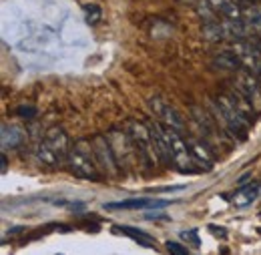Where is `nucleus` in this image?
I'll return each mask as SVG.
<instances>
[{
	"label": "nucleus",
	"instance_id": "7ed1b4c3",
	"mask_svg": "<svg viewBox=\"0 0 261 255\" xmlns=\"http://www.w3.org/2000/svg\"><path fill=\"white\" fill-rule=\"evenodd\" d=\"M213 111H215V119L221 121L223 129L227 131L235 141H245V139H247L251 125L235 111V107L229 103V98L225 96V93L215 96V100H213Z\"/></svg>",
	"mask_w": 261,
	"mask_h": 255
},
{
	"label": "nucleus",
	"instance_id": "9d476101",
	"mask_svg": "<svg viewBox=\"0 0 261 255\" xmlns=\"http://www.w3.org/2000/svg\"><path fill=\"white\" fill-rule=\"evenodd\" d=\"M225 96L229 98V103L235 107V111L249 123V125H253V121H255V107L251 105V100L249 98H245V96L241 95L239 91H235V89H231V91H225Z\"/></svg>",
	"mask_w": 261,
	"mask_h": 255
},
{
	"label": "nucleus",
	"instance_id": "dca6fc26",
	"mask_svg": "<svg viewBox=\"0 0 261 255\" xmlns=\"http://www.w3.org/2000/svg\"><path fill=\"white\" fill-rule=\"evenodd\" d=\"M201 34L205 40L209 42H219L225 38V31H223V22L219 20H213V22H203L201 27Z\"/></svg>",
	"mask_w": 261,
	"mask_h": 255
},
{
	"label": "nucleus",
	"instance_id": "a878e982",
	"mask_svg": "<svg viewBox=\"0 0 261 255\" xmlns=\"http://www.w3.org/2000/svg\"><path fill=\"white\" fill-rule=\"evenodd\" d=\"M6 167H8V159H6V155L2 153V175L6 173Z\"/></svg>",
	"mask_w": 261,
	"mask_h": 255
},
{
	"label": "nucleus",
	"instance_id": "393cba45",
	"mask_svg": "<svg viewBox=\"0 0 261 255\" xmlns=\"http://www.w3.org/2000/svg\"><path fill=\"white\" fill-rule=\"evenodd\" d=\"M147 219H165V215H161V213H147Z\"/></svg>",
	"mask_w": 261,
	"mask_h": 255
},
{
	"label": "nucleus",
	"instance_id": "39448f33",
	"mask_svg": "<svg viewBox=\"0 0 261 255\" xmlns=\"http://www.w3.org/2000/svg\"><path fill=\"white\" fill-rule=\"evenodd\" d=\"M91 143H93V149H95V157H97L100 173L111 177V179L119 177L123 167H121V163H119L115 151H113V145H111L109 137L107 135H95Z\"/></svg>",
	"mask_w": 261,
	"mask_h": 255
},
{
	"label": "nucleus",
	"instance_id": "f257e3e1",
	"mask_svg": "<svg viewBox=\"0 0 261 255\" xmlns=\"http://www.w3.org/2000/svg\"><path fill=\"white\" fill-rule=\"evenodd\" d=\"M66 167L74 177L85 179V181H100L102 177L97 157H95L93 143L87 139H79L72 143L70 153L66 157Z\"/></svg>",
	"mask_w": 261,
	"mask_h": 255
},
{
	"label": "nucleus",
	"instance_id": "ddd939ff",
	"mask_svg": "<svg viewBox=\"0 0 261 255\" xmlns=\"http://www.w3.org/2000/svg\"><path fill=\"white\" fill-rule=\"evenodd\" d=\"M261 191V183H249V185H243V187H239L235 195L231 197V203L235 205V207H249L255 199H257V195Z\"/></svg>",
	"mask_w": 261,
	"mask_h": 255
},
{
	"label": "nucleus",
	"instance_id": "a211bd4d",
	"mask_svg": "<svg viewBox=\"0 0 261 255\" xmlns=\"http://www.w3.org/2000/svg\"><path fill=\"white\" fill-rule=\"evenodd\" d=\"M22 133L16 127H8V125H2V151L10 149V147H18L22 143Z\"/></svg>",
	"mask_w": 261,
	"mask_h": 255
},
{
	"label": "nucleus",
	"instance_id": "6ab92c4d",
	"mask_svg": "<svg viewBox=\"0 0 261 255\" xmlns=\"http://www.w3.org/2000/svg\"><path fill=\"white\" fill-rule=\"evenodd\" d=\"M195 12L203 22H213V20H217V10L213 8V4H211L209 0H197Z\"/></svg>",
	"mask_w": 261,
	"mask_h": 255
},
{
	"label": "nucleus",
	"instance_id": "aec40b11",
	"mask_svg": "<svg viewBox=\"0 0 261 255\" xmlns=\"http://www.w3.org/2000/svg\"><path fill=\"white\" fill-rule=\"evenodd\" d=\"M83 14H85V22L89 27L98 24L100 18H102V10H100V6H97V4H83Z\"/></svg>",
	"mask_w": 261,
	"mask_h": 255
},
{
	"label": "nucleus",
	"instance_id": "423d86ee",
	"mask_svg": "<svg viewBox=\"0 0 261 255\" xmlns=\"http://www.w3.org/2000/svg\"><path fill=\"white\" fill-rule=\"evenodd\" d=\"M233 89L239 91L245 98H249L251 105L255 107V111H261V85L255 74L239 68L233 79Z\"/></svg>",
	"mask_w": 261,
	"mask_h": 255
},
{
	"label": "nucleus",
	"instance_id": "4be33fe9",
	"mask_svg": "<svg viewBox=\"0 0 261 255\" xmlns=\"http://www.w3.org/2000/svg\"><path fill=\"white\" fill-rule=\"evenodd\" d=\"M14 113L18 117H22V119H33L34 115H36V107H33V105H20V107L14 109Z\"/></svg>",
	"mask_w": 261,
	"mask_h": 255
},
{
	"label": "nucleus",
	"instance_id": "c85d7f7f",
	"mask_svg": "<svg viewBox=\"0 0 261 255\" xmlns=\"http://www.w3.org/2000/svg\"><path fill=\"white\" fill-rule=\"evenodd\" d=\"M259 233H261V227H259Z\"/></svg>",
	"mask_w": 261,
	"mask_h": 255
},
{
	"label": "nucleus",
	"instance_id": "20e7f679",
	"mask_svg": "<svg viewBox=\"0 0 261 255\" xmlns=\"http://www.w3.org/2000/svg\"><path fill=\"white\" fill-rule=\"evenodd\" d=\"M127 133H129L130 141H133V145L137 149L139 161L145 167H153V163L159 161V155L155 151L149 125L147 123H141V121H135V119H129L127 121Z\"/></svg>",
	"mask_w": 261,
	"mask_h": 255
},
{
	"label": "nucleus",
	"instance_id": "b1692460",
	"mask_svg": "<svg viewBox=\"0 0 261 255\" xmlns=\"http://www.w3.org/2000/svg\"><path fill=\"white\" fill-rule=\"evenodd\" d=\"M209 231L213 233V235H217V237H221V239H225L227 237V231L223 229V227H219V225H209Z\"/></svg>",
	"mask_w": 261,
	"mask_h": 255
},
{
	"label": "nucleus",
	"instance_id": "5701e85b",
	"mask_svg": "<svg viewBox=\"0 0 261 255\" xmlns=\"http://www.w3.org/2000/svg\"><path fill=\"white\" fill-rule=\"evenodd\" d=\"M181 237H183V239H187V241H191L195 247H201V239H199V235H197V229L183 231V233H181Z\"/></svg>",
	"mask_w": 261,
	"mask_h": 255
},
{
	"label": "nucleus",
	"instance_id": "2eb2a0df",
	"mask_svg": "<svg viewBox=\"0 0 261 255\" xmlns=\"http://www.w3.org/2000/svg\"><path fill=\"white\" fill-rule=\"evenodd\" d=\"M243 20H247L251 24V29L255 31V34L259 36L261 34V2H255V4H247L243 8V14H241ZM255 36V38H257Z\"/></svg>",
	"mask_w": 261,
	"mask_h": 255
},
{
	"label": "nucleus",
	"instance_id": "412c9836",
	"mask_svg": "<svg viewBox=\"0 0 261 255\" xmlns=\"http://www.w3.org/2000/svg\"><path fill=\"white\" fill-rule=\"evenodd\" d=\"M165 247H167V251H169L171 255H189V249H187L183 243H179V241H173V239L165 241Z\"/></svg>",
	"mask_w": 261,
	"mask_h": 255
},
{
	"label": "nucleus",
	"instance_id": "f03ea898",
	"mask_svg": "<svg viewBox=\"0 0 261 255\" xmlns=\"http://www.w3.org/2000/svg\"><path fill=\"white\" fill-rule=\"evenodd\" d=\"M155 123H157V127L161 131V135L165 137V141H167L169 147H171V153H173V167H175L177 171H181V173H197V171H201L203 167H201L199 161L195 159V155H193L189 143L181 137V131L169 127V125H163L161 121H155Z\"/></svg>",
	"mask_w": 261,
	"mask_h": 255
},
{
	"label": "nucleus",
	"instance_id": "6e6552de",
	"mask_svg": "<svg viewBox=\"0 0 261 255\" xmlns=\"http://www.w3.org/2000/svg\"><path fill=\"white\" fill-rule=\"evenodd\" d=\"M169 201L163 199H125V201H115V203H105V209L107 211H113V209H161L167 207Z\"/></svg>",
	"mask_w": 261,
	"mask_h": 255
},
{
	"label": "nucleus",
	"instance_id": "f3484780",
	"mask_svg": "<svg viewBox=\"0 0 261 255\" xmlns=\"http://www.w3.org/2000/svg\"><path fill=\"white\" fill-rule=\"evenodd\" d=\"M119 231L125 233V235H129V237H133L137 243H141V245H145V247H155V239H153L149 233H145V231H141V229H137V227L119 225Z\"/></svg>",
	"mask_w": 261,
	"mask_h": 255
},
{
	"label": "nucleus",
	"instance_id": "bb28decb",
	"mask_svg": "<svg viewBox=\"0 0 261 255\" xmlns=\"http://www.w3.org/2000/svg\"><path fill=\"white\" fill-rule=\"evenodd\" d=\"M253 44H255V48L259 50V55H261V34L257 36V38H255V40H253Z\"/></svg>",
	"mask_w": 261,
	"mask_h": 255
},
{
	"label": "nucleus",
	"instance_id": "4468645a",
	"mask_svg": "<svg viewBox=\"0 0 261 255\" xmlns=\"http://www.w3.org/2000/svg\"><path fill=\"white\" fill-rule=\"evenodd\" d=\"M211 64H213L215 68H219V70H233V72H237V70L241 68V61H239V57H237L231 48L219 50V53L213 57Z\"/></svg>",
	"mask_w": 261,
	"mask_h": 255
},
{
	"label": "nucleus",
	"instance_id": "9b49d317",
	"mask_svg": "<svg viewBox=\"0 0 261 255\" xmlns=\"http://www.w3.org/2000/svg\"><path fill=\"white\" fill-rule=\"evenodd\" d=\"M34 157H36V161H38L40 165L50 167V169H57V167H61V165L65 163V161L55 153V149H53L44 139H40L38 145L34 147Z\"/></svg>",
	"mask_w": 261,
	"mask_h": 255
},
{
	"label": "nucleus",
	"instance_id": "1a4fd4ad",
	"mask_svg": "<svg viewBox=\"0 0 261 255\" xmlns=\"http://www.w3.org/2000/svg\"><path fill=\"white\" fill-rule=\"evenodd\" d=\"M44 141H46V143L55 149V153L66 163V157H68V153H70L72 143H70V139H68V135H66L65 131L61 127L48 129L46 135H44Z\"/></svg>",
	"mask_w": 261,
	"mask_h": 255
},
{
	"label": "nucleus",
	"instance_id": "0eeeda50",
	"mask_svg": "<svg viewBox=\"0 0 261 255\" xmlns=\"http://www.w3.org/2000/svg\"><path fill=\"white\" fill-rule=\"evenodd\" d=\"M149 107H151V113L157 117V121H161L163 125H169V127L177 129V131L185 129V121H183L181 113L171 103H167L163 96H151Z\"/></svg>",
	"mask_w": 261,
	"mask_h": 255
},
{
	"label": "nucleus",
	"instance_id": "f8f14e48",
	"mask_svg": "<svg viewBox=\"0 0 261 255\" xmlns=\"http://www.w3.org/2000/svg\"><path fill=\"white\" fill-rule=\"evenodd\" d=\"M187 143H189V147H191L195 159L199 161V165L203 167V171H211V169H213V163H215V157H213V153H211V147H207L203 141L193 139V137L187 139Z\"/></svg>",
	"mask_w": 261,
	"mask_h": 255
},
{
	"label": "nucleus",
	"instance_id": "cd10ccee",
	"mask_svg": "<svg viewBox=\"0 0 261 255\" xmlns=\"http://www.w3.org/2000/svg\"><path fill=\"white\" fill-rule=\"evenodd\" d=\"M239 2H243V4H255V2H261V0H239Z\"/></svg>",
	"mask_w": 261,
	"mask_h": 255
}]
</instances>
